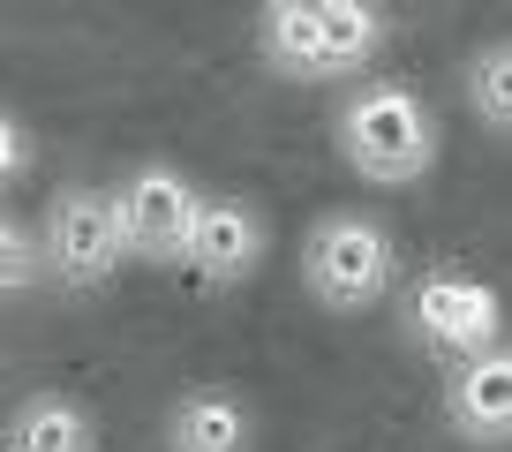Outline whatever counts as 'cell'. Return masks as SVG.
Segmentation results:
<instances>
[{
	"label": "cell",
	"instance_id": "11",
	"mask_svg": "<svg viewBox=\"0 0 512 452\" xmlns=\"http://www.w3.org/2000/svg\"><path fill=\"white\" fill-rule=\"evenodd\" d=\"M467 106H475L482 129L512 136V38H490L482 53H467Z\"/></svg>",
	"mask_w": 512,
	"mask_h": 452
},
{
	"label": "cell",
	"instance_id": "7",
	"mask_svg": "<svg viewBox=\"0 0 512 452\" xmlns=\"http://www.w3.org/2000/svg\"><path fill=\"white\" fill-rule=\"evenodd\" d=\"M264 249H272V226H264V211H256L249 196H204V219H196V234H189L196 287L234 294L241 279H256Z\"/></svg>",
	"mask_w": 512,
	"mask_h": 452
},
{
	"label": "cell",
	"instance_id": "13",
	"mask_svg": "<svg viewBox=\"0 0 512 452\" xmlns=\"http://www.w3.org/2000/svg\"><path fill=\"white\" fill-rule=\"evenodd\" d=\"M23 166H31V136H23V121H16V113H0V189H8V181H16Z\"/></svg>",
	"mask_w": 512,
	"mask_h": 452
},
{
	"label": "cell",
	"instance_id": "9",
	"mask_svg": "<svg viewBox=\"0 0 512 452\" xmlns=\"http://www.w3.org/2000/svg\"><path fill=\"white\" fill-rule=\"evenodd\" d=\"M256 437V415L241 392L226 385H196L174 400V415H166V445L174 452H249Z\"/></svg>",
	"mask_w": 512,
	"mask_h": 452
},
{
	"label": "cell",
	"instance_id": "4",
	"mask_svg": "<svg viewBox=\"0 0 512 452\" xmlns=\"http://www.w3.org/2000/svg\"><path fill=\"white\" fill-rule=\"evenodd\" d=\"M38 249H46V279L91 294L121 272L128 257V234H121V211H113V189H91V181H68L53 189L46 226H38Z\"/></svg>",
	"mask_w": 512,
	"mask_h": 452
},
{
	"label": "cell",
	"instance_id": "12",
	"mask_svg": "<svg viewBox=\"0 0 512 452\" xmlns=\"http://www.w3.org/2000/svg\"><path fill=\"white\" fill-rule=\"evenodd\" d=\"M38 279H46V249H38V234L0 211V294H23V287H38Z\"/></svg>",
	"mask_w": 512,
	"mask_h": 452
},
{
	"label": "cell",
	"instance_id": "2",
	"mask_svg": "<svg viewBox=\"0 0 512 452\" xmlns=\"http://www.w3.org/2000/svg\"><path fill=\"white\" fill-rule=\"evenodd\" d=\"M339 159L377 189H415L437 166V113L407 83H354L332 113Z\"/></svg>",
	"mask_w": 512,
	"mask_h": 452
},
{
	"label": "cell",
	"instance_id": "5",
	"mask_svg": "<svg viewBox=\"0 0 512 452\" xmlns=\"http://www.w3.org/2000/svg\"><path fill=\"white\" fill-rule=\"evenodd\" d=\"M113 211H121V234H128V257L136 264H189V234L204 219V189L181 166L144 159L121 174Z\"/></svg>",
	"mask_w": 512,
	"mask_h": 452
},
{
	"label": "cell",
	"instance_id": "6",
	"mask_svg": "<svg viewBox=\"0 0 512 452\" xmlns=\"http://www.w3.org/2000/svg\"><path fill=\"white\" fill-rule=\"evenodd\" d=\"M407 324H415L430 347H445L452 362H475L497 347V324H505V309H497V294L482 287V279L467 272H430L415 294H407Z\"/></svg>",
	"mask_w": 512,
	"mask_h": 452
},
{
	"label": "cell",
	"instance_id": "3",
	"mask_svg": "<svg viewBox=\"0 0 512 452\" xmlns=\"http://www.w3.org/2000/svg\"><path fill=\"white\" fill-rule=\"evenodd\" d=\"M400 279V242L392 226L369 219V211H324L302 242V287L317 294L332 317H354V309H377Z\"/></svg>",
	"mask_w": 512,
	"mask_h": 452
},
{
	"label": "cell",
	"instance_id": "8",
	"mask_svg": "<svg viewBox=\"0 0 512 452\" xmlns=\"http://www.w3.org/2000/svg\"><path fill=\"white\" fill-rule=\"evenodd\" d=\"M445 422L467 445H512V347H490L475 362H452Z\"/></svg>",
	"mask_w": 512,
	"mask_h": 452
},
{
	"label": "cell",
	"instance_id": "1",
	"mask_svg": "<svg viewBox=\"0 0 512 452\" xmlns=\"http://www.w3.org/2000/svg\"><path fill=\"white\" fill-rule=\"evenodd\" d=\"M384 8L369 0H264L256 8V53L287 83H347L377 61Z\"/></svg>",
	"mask_w": 512,
	"mask_h": 452
},
{
	"label": "cell",
	"instance_id": "10",
	"mask_svg": "<svg viewBox=\"0 0 512 452\" xmlns=\"http://www.w3.org/2000/svg\"><path fill=\"white\" fill-rule=\"evenodd\" d=\"M0 452H98V422L76 400H61V392H38V400H23L8 415Z\"/></svg>",
	"mask_w": 512,
	"mask_h": 452
}]
</instances>
